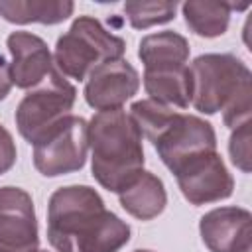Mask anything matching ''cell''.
I'll list each match as a JSON object with an SVG mask.
<instances>
[{"mask_svg":"<svg viewBox=\"0 0 252 252\" xmlns=\"http://www.w3.org/2000/svg\"><path fill=\"white\" fill-rule=\"evenodd\" d=\"M16 158H18L16 142L12 134L0 124V175L12 169V165L16 163Z\"/></svg>","mask_w":252,"mask_h":252,"instance_id":"20","label":"cell"},{"mask_svg":"<svg viewBox=\"0 0 252 252\" xmlns=\"http://www.w3.org/2000/svg\"><path fill=\"white\" fill-rule=\"evenodd\" d=\"M0 252H6V250H0Z\"/></svg>","mask_w":252,"mask_h":252,"instance_id":"24","label":"cell"},{"mask_svg":"<svg viewBox=\"0 0 252 252\" xmlns=\"http://www.w3.org/2000/svg\"><path fill=\"white\" fill-rule=\"evenodd\" d=\"M91 169L96 183L118 193L144 169L142 134L124 108L96 112L89 122Z\"/></svg>","mask_w":252,"mask_h":252,"instance_id":"3","label":"cell"},{"mask_svg":"<svg viewBox=\"0 0 252 252\" xmlns=\"http://www.w3.org/2000/svg\"><path fill=\"white\" fill-rule=\"evenodd\" d=\"M37 252H47V250H37Z\"/></svg>","mask_w":252,"mask_h":252,"instance_id":"23","label":"cell"},{"mask_svg":"<svg viewBox=\"0 0 252 252\" xmlns=\"http://www.w3.org/2000/svg\"><path fill=\"white\" fill-rule=\"evenodd\" d=\"M134 252H154V250H134Z\"/></svg>","mask_w":252,"mask_h":252,"instance_id":"22","label":"cell"},{"mask_svg":"<svg viewBox=\"0 0 252 252\" xmlns=\"http://www.w3.org/2000/svg\"><path fill=\"white\" fill-rule=\"evenodd\" d=\"M77 89L53 69L37 87L28 91L16 108V126L22 138L35 144L49 128L71 114Z\"/></svg>","mask_w":252,"mask_h":252,"instance_id":"5","label":"cell"},{"mask_svg":"<svg viewBox=\"0 0 252 252\" xmlns=\"http://www.w3.org/2000/svg\"><path fill=\"white\" fill-rule=\"evenodd\" d=\"M75 10L69 0H0V16L10 24H61Z\"/></svg>","mask_w":252,"mask_h":252,"instance_id":"16","label":"cell"},{"mask_svg":"<svg viewBox=\"0 0 252 252\" xmlns=\"http://www.w3.org/2000/svg\"><path fill=\"white\" fill-rule=\"evenodd\" d=\"M248 4L238 6L232 2H207L189 0L181 4V12L189 30L201 37H219L226 32L230 24V14L234 10H244Z\"/></svg>","mask_w":252,"mask_h":252,"instance_id":"17","label":"cell"},{"mask_svg":"<svg viewBox=\"0 0 252 252\" xmlns=\"http://www.w3.org/2000/svg\"><path fill=\"white\" fill-rule=\"evenodd\" d=\"M173 175L185 201L195 207L228 199L234 191V179L217 150L189 158Z\"/></svg>","mask_w":252,"mask_h":252,"instance_id":"8","label":"cell"},{"mask_svg":"<svg viewBox=\"0 0 252 252\" xmlns=\"http://www.w3.org/2000/svg\"><path fill=\"white\" fill-rule=\"evenodd\" d=\"M228 154L230 161L242 173L250 171V120L232 130L228 140Z\"/></svg>","mask_w":252,"mask_h":252,"instance_id":"19","label":"cell"},{"mask_svg":"<svg viewBox=\"0 0 252 252\" xmlns=\"http://www.w3.org/2000/svg\"><path fill=\"white\" fill-rule=\"evenodd\" d=\"M122 209L138 220H152L163 213L167 205V193L163 181L152 171L142 169L132 177L118 193Z\"/></svg>","mask_w":252,"mask_h":252,"instance_id":"13","label":"cell"},{"mask_svg":"<svg viewBox=\"0 0 252 252\" xmlns=\"http://www.w3.org/2000/svg\"><path fill=\"white\" fill-rule=\"evenodd\" d=\"M150 142L171 173L189 158L217 150V134L213 124L195 114H183L179 110L169 114Z\"/></svg>","mask_w":252,"mask_h":252,"instance_id":"7","label":"cell"},{"mask_svg":"<svg viewBox=\"0 0 252 252\" xmlns=\"http://www.w3.org/2000/svg\"><path fill=\"white\" fill-rule=\"evenodd\" d=\"M177 2L154 0V2H126L124 14L134 30H148L152 26L167 24L175 18Z\"/></svg>","mask_w":252,"mask_h":252,"instance_id":"18","label":"cell"},{"mask_svg":"<svg viewBox=\"0 0 252 252\" xmlns=\"http://www.w3.org/2000/svg\"><path fill=\"white\" fill-rule=\"evenodd\" d=\"M37 219L33 201L20 187H0V250L37 252Z\"/></svg>","mask_w":252,"mask_h":252,"instance_id":"9","label":"cell"},{"mask_svg":"<svg viewBox=\"0 0 252 252\" xmlns=\"http://www.w3.org/2000/svg\"><path fill=\"white\" fill-rule=\"evenodd\" d=\"M124 51L122 37L110 33L93 16H79L57 39L53 63L63 77L83 81L98 65L122 59Z\"/></svg>","mask_w":252,"mask_h":252,"instance_id":"4","label":"cell"},{"mask_svg":"<svg viewBox=\"0 0 252 252\" xmlns=\"http://www.w3.org/2000/svg\"><path fill=\"white\" fill-rule=\"evenodd\" d=\"M140 89L138 71L124 59L108 61L93 69L85 83V100L91 108L104 112L122 108Z\"/></svg>","mask_w":252,"mask_h":252,"instance_id":"10","label":"cell"},{"mask_svg":"<svg viewBox=\"0 0 252 252\" xmlns=\"http://www.w3.org/2000/svg\"><path fill=\"white\" fill-rule=\"evenodd\" d=\"M144 89L150 100L169 106V108H187L191 104L193 81L189 65L150 69L144 71Z\"/></svg>","mask_w":252,"mask_h":252,"instance_id":"14","label":"cell"},{"mask_svg":"<svg viewBox=\"0 0 252 252\" xmlns=\"http://www.w3.org/2000/svg\"><path fill=\"white\" fill-rule=\"evenodd\" d=\"M6 45L12 55V85H16L18 89L37 87L53 71L51 51L39 35L30 32H12L6 39Z\"/></svg>","mask_w":252,"mask_h":252,"instance_id":"12","label":"cell"},{"mask_svg":"<svg viewBox=\"0 0 252 252\" xmlns=\"http://www.w3.org/2000/svg\"><path fill=\"white\" fill-rule=\"evenodd\" d=\"M199 232L209 252H250L252 215L242 207H217L201 217Z\"/></svg>","mask_w":252,"mask_h":252,"instance_id":"11","label":"cell"},{"mask_svg":"<svg viewBox=\"0 0 252 252\" xmlns=\"http://www.w3.org/2000/svg\"><path fill=\"white\" fill-rule=\"evenodd\" d=\"M193 94L191 104L203 114L222 110L228 128H238L250 120L252 87L248 65L232 53H205L189 65Z\"/></svg>","mask_w":252,"mask_h":252,"instance_id":"2","label":"cell"},{"mask_svg":"<svg viewBox=\"0 0 252 252\" xmlns=\"http://www.w3.org/2000/svg\"><path fill=\"white\" fill-rule=\"evenodd\" d=\"M47 240L57 252H118L130 240V226L93 187L67 185L49 197Z\"/></svg>","mask_w":252,"mask_h":252,"instance_id":"1","label":"cell"},{"mask_svg":"<svg viewBox=\"0 0 252 252\" xmlns=\"http://www.w3.org/2000/svg\"><path fill=\"white\" fill-rule=\"evenodd\" d=\"M138 57L144 63V71L181 67L189 59V41L177 32H158L142 37Z\"/></svg>","mask_w":252,"mask_h":252,"instance_id":"15","label":"cell"},{"mask_svg":"<svg viewBox=\"0 0 252 252\" xmlns=\"http://www.w3.org/2000/svg\"><path fill=\"white\" fill-rule=\"evenodd\" d=\"M89 154V122L69 114L33 144V165L45 177L83 169Z\"/></svg>","mask_w":252,"mask_h":252,"instance_id":"6","label":"cell"},{"mask_svg":"<svg viewBox=\"0 0 252 252\" xmlns=\"http://www.w3.org/2000/svg\"><path fill=\"white\" fill-rule=\"evenodd\" d=\"M12 91V77H10V63L0 55V102Z\"/></svg>","mask_w":252,"mask_h":252,"instance_id":"21","label":"cell"}]
</instances>
